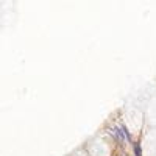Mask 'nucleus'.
Instances as JSON below:
<instances>
[{
    "label": "nucleus",
    "instance_id": "1",
    "mask_svg": "<svg viewBox=\"0 0 156 156\" xmlns=\"http://www.w3.org/2000/svg\"><path fill=\"white\" fill-rule=\"evenodd\" d=\"M134 153H136V156H141V148L137 144H134Z\"/></svg>",
    "mask_w": 156,
    "mask_h": 156
}]
</instances>
